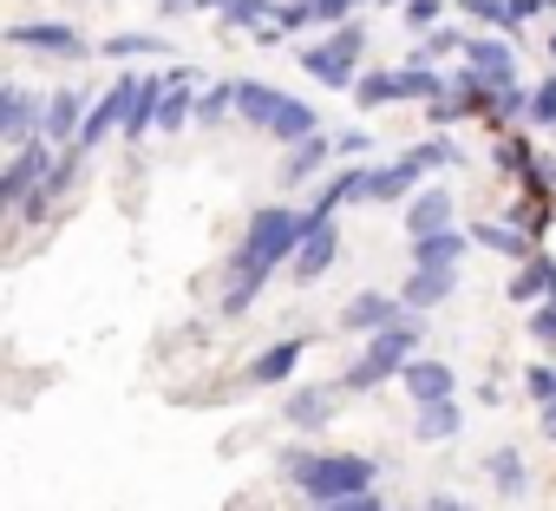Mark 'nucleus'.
I'll use <instances>...</instances> for the list:
<instances>
[{
  "mask_svg": "<svg viewBox=\"0 0 556 511\" xmlns=\"http://www.w3.org/2000/svg\"><path fill=\"white\" fill-rule=\"evenodd\" d=\"M315 229V210H295V203H268L242 223V249H236V263H229V289H223V315H249V302L262 296L268 270H282L295 263V249L308 242Z\"/></svg>",
  "mask_w": 556,
  "mask_h": 511,
  "instance_id": "nucleus-1",
  "label": "nucleus"
},
{
  "mask_svg": "<svg viewBox=\"0 0 556 511\" xmlns=\"http://www.w3.org/2000/svg\"><path fill=\"white\" fill-rule=\"evenodd\" d=\"M282 472L295 478V491H302L308 504L361 498V491H374V478H380V465H374L367 452H289Z\"/></svg>",
  "mask_w": 556,
  "mask_h": 511,
  "instance_id": "nucleus-2",
  "label": "nucleus"
},
{
  "mask_svg": "<svg viewBox=\"0 0 556 511\" xmlns=\"http://www.w3.org/2000/svg\"><path fill=\"white\" fill-rule=\"evenodd\" d=\"M419 335H426V322L400 309L380 335H367V354H361L334 387H341V394H374V387L400 381V367H406V361H419Z\"/></svg>",
  "mask_w": 556,
  "mask_h": 511,
  "instance_id": "nucleus-3",
  "label": "nucleus"
},
{
  "mask_svg": "<svg viewBox=\"0 0 556 511\" xmlns=\"http://www.w3.org/2000/svg\"><path fill=\"white\" fill-rule=\"evenodd\" d=\"M236 119L268 132V138H282V145H302V138L321 132V112L308 99H289V92L262 86V79H236Z\"/></svg>",
  "mask_w": 556,
  "mask_h": 511,
  "instance_id": "nucleus-4",
  "label": "nucleus"
},
{
  "mask_svg": "<svg viewBox=\"0 0 556 511\" xmlns=\"http://www.w3.org/2000/svg\"><path fill=\"white\" fill-rule=\"evenodd\" d=\"M361 47H367V27L348 21V27H334L328 40L302 47L295 60L308 66V79H321V86H334V92H354V79H361Z\"/></svg>",
  "mask_w": 556,
  "mask_h": 511,
  "instance_id": "nucleus-5",
  "label": "nucleus"
},
{
  "mask_svg": "<svg viewBox=\"0 0 556 511\" xmlns=\"http://www.w3.org/2000/svg\"><path fill=\"white\" fill-rule=\"evenodd\" d=\"M47 171H53V145H47V138H34V145H21V158H14L8 171H0V216H8V210H14L21 197H34Z\"/></svg>",
  "mask_w": 556,
  "mask_h": 511,
  "instance_id": "nucleus-6",
  "label": "nucleus"
},
{
  "mask_svg": "<svg viewBox=\"0 0 556 511\" xmlns=\"http://www.w3.org/2000/svg\"><path fill=\"white\" fill-rule=\"evenodd\" d=\"M465 66L491 86V92H504V86H517V47L510 40H497V34H478V40H465Z\"/></svg>",
  "mask_w": 556,
  "mask_h": 511,
  "instance_id": "nucleus-7",
  "label": "nucleus"
},
{
  "mask_svg": "<svg viewBox=\"0 0 556 511\" xmlns=\"http://www.w3.org/2000/svg\"><path fill=\"white\" fill-rule=\"evenodd\" d=\"M40 112H47V99H34L27 86H0V138L8 145H34L40 138Z\"/></svg>",
  "mask_w": 556,
  "mask_h": 511,
  "instance_id": "nucleus-8",
  "label": "nucleus"
},
{
  "mask_svg": "<svg viewBox=\"0 0 556 511\" xmlns=\"http://www.w3.org/2000/svg\"><path fill=\"white\" fill-rule=\"evenodd\" d=\"M334 256H341V223H334V216H315L308 242L295 249V283H321V276L334 270Z\"/></svg>",
  "mask_w": 556,
  "mask_h": 511,
  "instance_id": "nucleus-9",
  "label": "nucleus"
},
{
  "mask_svg": "<svg viewBox=\"0 0 556 511\" xmlns=\"http://www.w3.org/2000/svg\"><path fill=\"white\" fill-rule=\"evenodd\" d=\"M302 354H308V335L268 341V348L249 361V381H255V387H289V381H295V367H302Z\"/></svg>",
  "mask_w": 556,
  "mask_h": 511,
  "instance_id": "nucleus-10",
  "label": "nucleus"
},
{
  "mask_svg": "<svg viewBox=\"0 0 556 511\" xmlns=\"http://www.w3.org/2000/svg\"><path fill=\"white\" fill-rule=\"evenodd\" d=\"M8 40L14 47H34V53H66V60L86 53V34L66 27V21H21V27H8Z\"/></svg>",
  "mask_w": 556,
  "mask_h": 511,
  "instance_id": "nucleus-11",
  "label": "nucleus"
},
{
  "mask_svg": "<svg viewBox=\"0 0 556 511\" xmlns=\"http://www.w3.org/2000/svg\"><path fill=\"white\" fill-rule=\"evenodd\" d=\"M131 86H138V73H125V79H118V86H112V92H105V99H99V105L86 112V125H79V151H92V145H105V138H112V132L125 125V105H131Z\"/></svg>",
  "mask_w": 556,
  "mask_h": 511,
  "instance_id": "nucleus-12",
  "label": "nucleus"
},
{
  "mask_svg": "<svg viewBox=\"0 0 556 511\" xmlns=\"http://www.w3.org/2000/svg\"><path fill=\"white\" fill-rule=\"evenodd\" d=\"M157 105H164V73H144V79L131 86V105H125V125H118V138H125V145L151 138V132H157Z\"/></svg>",
  "mask_w": 556,
  "mask_h": 511,
  "instance_id": "nucleus-13",
  "label": "nucleus"
},
{
  "mask_svg": "<svg viewBox=\"0 0 556 511\" xmlns=\"http://www.w3.org/2000/svg\"><path fill=\"white\" fill-rule=\"evenodd\" d=\"M458 296V270H413L406 283H400V309L406 315H426V309H439V302H452Z\"/></svg>",
  "mask_w": 556,
  "mask_h": 511,
  "instance_id": "nucleus-14",
  "label": "nucleus"
},
{
  "mask_svg": "<svg viewBox=\"0 0 556 511\" xmlns=\"http://www.w3.org/2000/svg\"><path fill=\"white\" fill-rule=\"evenodd\" d=\"M400 387L419 400V407H439V400H458V374L445 361H406L400 367Z\"/></svg>",
  "mask_w": 556,
  "mask_h": 511,
  "instance_id": "nucleus-15",
  "label": "nucleus"
},
{
  "mask_svg": "<svg viewBox=\"0 0 556 511\" xmlns=\"http://www.w3.org/2000/svg\"><path fill=\"white\" fill-rule=\"evenodd\" d=\"M432 229H452V190L445 184H426V190L406 197V242L432 236Z\"/></svg>",
  "mask_w": 556,
  "mask_h": 511,
  "instance_id": "nucleus-16",
  "label": "nucleus"
},
{
  "mask_svg": "<svg viewBox=\"0 0 556 511\" xmlns=\"http://www.w3.org/2000/svg\"><path fill=\"white\" fill-rule=\"evenodd\" d=\"M471 236L452 223V229H432V236H413V270H458L465 263Z\"/></svg>",
  "mask_w": 556,
  "mask_h": 511,
  "instance_id": "nucleus-17",
  "label": "nucleus"
},
{
  "mask_svg": "<svg viewBox=\"0 0 556 511\" xmlns=\"http://www.w3.org/2000/svg\"><path fill=\"white\" fill-rule=\"evenodd\" d=\"M79 112H86V99H79L73 86H60V92L47 99V112H40V138H47V145H79V125H86Z\"/></svg>",
  "mask_w": 556,
  "mask_h": 511,
  "instance_id": "nucleus-18",
  "label": "nucleus"
},
{
  "mask_svg": "<svg viewBox=\"0 0 556 511\" xmlns=\"http://www.w3.org/2000/svg\"><path fill=\"white\" fill-rule=\"evenodd\" d=\"M328 151H334V138L328 132H315V138H302V145H289V158H282V190H302V184H315V171L328 164Z\"/></svg>",
  "mask_w": 556,
  "mask_h": 511,
  "instance_id": "nucleus-19",
  "label": "nucleus"
},
{
  "mask_svg": "<svg viewBox=\"0 0 556 511\" xmlns=\"http://www.w3.org/2000/svg\"><path fill=\"white\" fill-rule=\"evenodd\" d=\"M393 315H400V296H380V289H367V296H354V302L341 309V328H348V335H380Z\"/></svg>",
  "mask_w": 556,
  "mask_h": 511,
  "instance_id": "nucleus-20",
  "label": "nucleus"
},
{
  "mask_svg": "<svg viewBox=\"0 0 556 511\" xmlns=\"http://www.w3.org/2000/svg\"><path fill=\"white\" fill-rule=\"evenodd\" d=\"M334 400H341V387H295L289 394V426L295 433H321L334 420Z\"/></svg>",
  "mask_w": 556,
  "mask_h": 511,
  "instance_id": "nucleus-21",
  "label": "nucleus"
},
{
  "mask_svg": "<svg viewBox=\"0 0 556 511\" xmlns=\"http://www.w3.org/2000/svg\"><path fill=\"white\" fill-rule=\"evenodd\" d=\"M419 164L413 158H400V164H374V177H367V203H400V197H413L419 190Z\"/></svg>",
  "mask_w": 556,
  "mask_h": 511,
  "instance_id": "nucleus-22",
  "label": "nucleus"
},
{
  "mask_svg": "<svg viewBox=\"0 0 556 511\" xmlns=\"http://www.w3.org/2000/svg\"><path fill=\"white\" fill-rule=\"evenodd\" d=\"M393 99H426V105H439V99H445V73L426 66V60H406V66H393Z\"/></svg>",
  "mask_w": 556,
  "mask_h": 511,
  "instance_id": "nucleus-23",
  "label": "nucleus"
},
{
  "mask_svg": "<svg viewBox=\"0 0 556 511\" xmlns=\"http://www.w3.org/2000/svg\"><path fill=\"white\" fill-rule=\"evenodd\" d=\"M458 433H465V407L458 400H439V407H419L413 413V439H426V446H445Z\"/></svg>",
  "mask_w": 556,
  "mask_h": 511,
  "instance_id": "nucleus-24",
  "label": "nucleus"
},
{
  "mask_svg": "<svg viewBox=\"0 0 556 511\" xmlns=\"http://www.w3.org/2000/svg\"><path fill=\"white\" fill-rule=\"evenodd\" d=\"M367 177H374V164H348V171H334V177L321 184V197H315V216H334L341 203L367 197Z\"/></svg>",
  "mask_w": 556,
  "mask_h": 511,
  "instance_id": "nucleus-25",
  "label": "nucleus"
},
{
  "mask_svg": "<svg viewBox=\"0 0 556 511\" xmlns=\"http://www.w3.org/2000/svg\"><path fill=\"white\" fill-rule=\"evenodd\" d=\"M484 472H491V485H497L504 498H523V491H530V465H523L517 446H497V452L484 459Z\"/></svg>",
  "mask_w": 556,
  "mask_h": 511,
  "instance_id": "nucleus-26",
  "label": "nucleus"
},
{
  "mask_svg": "<svg viewBox=\"0 0 556 511\" xmlns=\"http://www.w3.org/2000/svg\"><path fill=\"white\" fill-rule=\"evenodd\" d=\"M465 236H471V242H484V249H497V256H517V263L530 256V236H523L517 223H471Z\"/></svg>",
  "mask_w": 556,
  "mask_h": 511,
  "instance_id": "nucleus-27",
  "label": "nucleus"
},
{
  "mask_svg": "<svg viewBox=\"0 0 556 511\" xmlns=\"http://www.w3.org/2000/svg\"><path fill=\"white\" fill-rule=\"evenodd\" d=\"M79 164H86V151H79V145H66V151H53V171L40 177V197H47V203H53V197H66V190L79 184Z\"/></svg>",
  "mask_w": 556,
  "mask_h": 511,
  "instance_id": "nucleus-28",
  "label": "nucleus"
},
{
  "mask_svg": "<svg viewBox=\"0 0 556 511\" xmlns=\"http://www.w3.org/2000/svg\"><path fill=\"white\" fill-rule=\"evenodd\" d=\"M549 270H556L549 256H530V263L510 276V302H530V309H536V302H543V289H549Z\"/></svg>",
  "mask_w": 556,
  "mask_h": 511,
  "instance_id": "nucleus-29",
  "label": "nucleus"
},
{
  "mask_svg": "<svg viewBox=\"0 0 556 511\" xmlns=\"http://www.w3.org/2000/svg\"><path fill=\"white\" fill-rule=\"evenodd\" d=\"M229 112H236V79H216V86L197 92V112H190V119H197V125H223Z\"/></svg>",
  "mask_w": 556,
  "mask_h": 511,
  "instance_id": "nucleus-30",
  "label": "nucleus"
},
{
  "mask_svg": "<svg viewBox=\"0 0 556 511\" xmlns=\"http://www.w3.org/2000/svg\"><path fill=\"white\" fill-rule=\"evenodd\" d=\"M387 99H393V66H374V73L354 79V105H361V112H380Z\"/></svg>",
  "mask_w": 556,
  "mask_h": 511,
  "instance_id": "nucleus-31",
  "label": "nucleus"
},
{
  "mask_svg": "<svg viewBox=\"0 0 556 511\" xmlns=\"http://www.w3.org/2000/svg\"><path fill=\"white\" fill-rule=\"evenodd\" d=\"M99 53H105V60H144V53H164V40H157V34H112Z\"/></svg>",
  "mask_w": 556,
  "mask_h": 511,
  "instance_id": "nucleus-32",
  "label": "nucleus"
},
{
  "mask_svg": "<svg viewBox=\"0 0 556 511\" xmlns=\"http://www.w3.org/2000/svg\"><path fill=\"white\" fill-rule=\"evenodd\" d=\"M445 53H465V34H458V27H432V34L419 40V53H413V60H426V66H432V60H445Z\"/></svg>",
  "mask_w": 556,
  "mask_h": 511,
  "instance_id": "nucleus-33",
  "label": "nucleus"
},
{
  "mask_svg": "<svg viewBox=\"0 0 556 511\" xmlns=\"http://www.w3.org/2000/svg\"><path fill=\"white\" fill-rule=\"evenodd\" d=\"M406 158H413L419 171H445V164H458V145H452V138H426V145H413Z\"/></svg>",
  "mask_w": 556,
  "mask_h": 511,
  "instance_id": "nucleus-34",
  "label": "nucleus"
},
{
  "mask_svg": "<svg viewBox=\"0 0 556 511\" xmlns=\"http://www.w3.org/2000/svg\"><path fill=\"white\" fill-rule=\"evenodd\" d=\"M275 8V0H229V8H223V27H255L262 34V14Z\"/></svg>",
  "mask_w": 556,
  "mask_h": 511,
  "instance_id": "nucleus-35",
  "label": "nucleus"
},
{
  "mask_svg": "<svg viewBox=\"0 0 556 511\" xmlns=\"http://www.w3.org/2000/svg\"><path fill=\"white\" fill-rule=\"evenodd\" d=\"M439 14H445V0H406V8H400V21H406L413 34H432Z\"/></svg>",
  "mask_w": 556,
  "mask_h": 511,
  "instance_id": "nucleus-36",
  "label": "nucleus"
},
{
  "mask_svg": "<svg viewBox=\"0 0 556 511\" xmlns=\"http://www.w3.org/2000/svg\"><path fill=\"white\" fill-rule=\"evenodd\" d=\"M530 125H556V73L543 86H530Z\"/></svg>",
  "mask_w": 556,
  "mask_h": 511,
  "instance_id": "nucleus-37",
  "label": "nucleus"
},
{
  "mask_svg": "<svg viewBox=\"0 0 556 511\" xmlns=\"http://www.w3.org/2000/svg\"><path fill=\"white\" fill-rule=\"evenodd\" d=\"M302 8H308L315 21H328V27H348V14L367 8V0H302Z\"/></svg>",
  "mask_w": 556,
  "mask_h": 511,
  "instance_id": "nucleus-38",
  "label": "nucleus"
},
{
  "mask_svg": "<svg viewBox=\"0 0 556 511\" xmlns=\"http://www.w3.org/2000/svg\"><path fill=\"white\" fill-rule=\"evenodd\" d=\"M523 387H530V400H536V407H549V400H556V367H549V361H536V367L523 374Z\"/></svg>",
  "mask_w": 556,
  "mask_h": 511,
  "instance_id": "nucleus-39",
  "label": "nucleus"
},
{
  "mask_svg": "<svg viewBox=\"0 0 556 511\" xmlns=\"http://www.w3.org/2000/svg\"><path fill=\"white\" fill-rule=\"evenodd\" d=\"M530 341L536 348H556V302H536L530 309Z\"/></svg>",
  "mask_w": 556,
  "mask_h": 511,
  "instance_id": "nucleus-40",
  "label": "nucleus"
},
{
  "mask_svg": "<svg viewBox=\"0 0 556 511\" xmlns=\"http://www.w3.org/2000/svg\"><path fill=\"white\" fill-rule=\"evenodd\" d=\"M458 8H465V14H478V21L504 40V0H458Z\"/></svg>",
  "mask_w": 556,
  "mask_h": 511,
  "instance_id": "nucleus-41",
  "label": "nucleus"
},
{
  "mask_svg": "<svg viewBox=\"0 0 556 511\" xmlns=\"http://www.w3.org/2000/svg\"><path fill=\"white\" fill-rule=\"evenodd\" d=\"M543 14V0H504V34H517V27H530Z\"/></svg>",
  "mask_w": 556,
  "mask_h": 511,
  "instance_id": "nucleus-42",
  "label": "nucleus"
},
{
  "mask_svg": "<svg viewBox=\"0 0 556 511\" xmlns=\"http://www.w3.org/2000/svg\"><path fill=\"white\" fill-rule=\"evenodd\" d=\"M315 511H387L380 491H361V498H341V504H315Z\"/></svg>",
  "mask_w": 556,
  "mask_h": 511,
  "instance_id": "nucleus-43",
  "label": "nucleus"
},
{
  "mask_svg": "<svg viewBox=\"0 0 556 511\" xmlns=\"http://www.w3.org/2000/svg\"><path fill=\"white\" fill-rule=\"evenodd\" d=\"M367 145H374L367 132H341V138H334V151H341V158H367Z\"/></svg>",
  "mask_w": 556,
  "mask_h": 511,
  "instance_id": "nucleus-44",
  "label": "nucleus"
},
{
  "mask_svg": "<svg viewBox=\"0 0 556 511\" xmlns=\"http://www.w3.org/2000/svg\"><path fill=\"white\" fill-rule=\"evenodd\" d=\"M419 511H471V504H465V498H452V491H432Z\"/></svg>",
  "mask_w": 556,
  "mask_h": 511,
  "instance_id": "nucleus-45",
  "label": "nucleus"
},
{
  "mask_svg": "<svg viewBox=\"0 0 556 511\" xmlns=\"http://www.w3.org/2000/svg\"><path fill=\"white\" fill-rule=\"evenodd\" d=\"M543 439H549V446H556V400H549V407H543Z\"/></svg>",
  "mask_w": 556,
  "mask_h": 511,
  "instance_id": "nucleus-46",
  "label": "nucleus"
},
{
  "mask_svg": "<svg viewBox=\"0 0 556 511\" xmlns=\"http://www.w3.org/2000/svg\"><path fill=\"white\" fill-rule=\"evenodd\" d=\"M543 302H556V270H549V289H543Z\"/></svg>",
  "mask_w": 556,
  "mask_h": 511,
  "instance_id": "nucleus-47",
  "label": "nucleus"
},
{
  "mask_svg": "<svg viewBox=\"0 0 556 511\" xmlns=\"http://www.w3.org/2000/svg\"><path fill=\"white\" fill-rule=\"evenodd\" d=\"M549 60H556V27H549Z\"/></svg>",
  "mask_w": 556,
  "mask_h": 511,
  "instance_id": "nucleus-48",
  "label": "nucleus"
},
{
  "mask_svg": "<svg viewBox=\"0 0 556 511\" xmlns=\"http://www.w3.org/2000/svg\"><path fill=\"white\" fill-rule=\"evenodd\" d=\"M387 8H406V0H387Z\"/></svg>",
  "mask_w": 556,
  "mask_h": 511,
  "instance_id": "nucleus-49",
  "label": "nucleus"
},
{
  "mask_svg": "<svg viewBox=\"0 0 556 511\" xmlns=\"http://www.w3.org/2000/svg\"><path fill=\"white\" fill-rule=\"evenodd\" d=\"M543 8H556V0H543Z\"/></svg>",
  "mask_w": 556,
  "mask_h": 511,
  "instance_id": "nucleus-50",
  "label": "nucleus"
}]
</instances>
